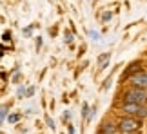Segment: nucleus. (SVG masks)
<instances>
[{"mask_svg": "<svg viewBox=\"0 0 147 134\" xmlns=\"http://www.w3.org/2000/svg\"><path fill=\"white\" fill-rule=\"evenodd\" d=\"M123 102H129V103H140V105H147V89L131 87L129 91H125V94H123Z\"/></svg>", "mask_w": 147, "mask_h": 134, "instance_id": "1", "label": "nucleus"}, {"mask_svg": "<svg viewBox=\"0 0 147 134\" xmlns=\"http://www.w3.org/2000/svg\"><path fill=\"white\" fill-rule=\"evenodd\" d=\"M140 127H142V120L134 118V116H127V118H123L120 123H118V131L122 134H133V132H136Z\"/></svg>", "mask_w": 147, "mask_h": 134, "instance_id": "2", "label": "nucleus"}, {"mask_svg": "<svg viewBox=\"0 0 147 134\" xmlns=\"http://www.w3.org/2000/svg\"><path fill=\"white\" fill-rule=\"evenodd\" d=\"M122 111L129 116H138V118H145L147 116V105H140V103H129L125 102L122 105Z\"/></svg>", "mask_w": 147, "mask_h": 134, "instance_id": "3", "label": "nucleus"}, {"mask_svg": "<svg viewBox=\"0 0 147 134\" xmlns=\"http://www.w3.org/2000/svg\"><path fill=\"white\" fill-rule=\"evenodd\" d=\"M131 83L133 87H140V89H147V71H138L131 76Z\"/></svg>", "mask_w": 147, "mask_h": 134, "instance_id": "4", "label": "nucleus"}, {"mask_svg": "<svg viewBox=\"0 0 147 134\" xmlns=\"http://www.w3.org/2000/svg\"><path fill=\"white\" fill-rule=\"evenodd\" d=\"M138 71H142V62H133L131 65L127 67V74L129 76H133L134 72H138Z\"/></svg>", "mask_w": 147, "mask_h": 134, "instance_id": "5", "label": "nucleus"}, {"mask_svg": "<svg viewBox=\"0 0 147 134\" xmlns=\"http://www.w3.org/2000/svg\"><path fill=\"white\" fill-rule=\"evenodd\" d=\"M115 125H111V123H105L104 127L100 129V134H115Z\"/></svg>", "mask_w": 147, "mask_h": 134, "instance_id": "6", "label": "nucleus"}, {"mask_svg": "<svg viewBox=\"0 0 147 134\" xmlns=\"http://www.w3.org/2000/svg\"><path fill=\"white\" fill-rule=\"evenodd\" d=\"M5 111H7V105H0V121H4V118H5Z\"/></svg>", "mask_w": 147, "mask_h": 134, "instance_id": "7", "label": "nucleus"}, {"mask_svg": "<svg viewBox=\"0 0 147 134\" xmlns=\"http://www.w3.org/2000/svg\"><path fill=\"white\" fill-rule=\"evenodd\" d=\"M7 120L11 121V123H15V121H18V120H20V114H11Z\"/></svg>", "mask_w": 147, "mask_h": 134, "instance_id": "8", "label": "nucleus"}, {"mask_svg": "<svg viewBox=\"0 0 147 134\" xmlns=\"http://www.w3.org/2000/svg\"><path fill=\"white\" fill-rule=\"evenodd\" d=\"M107 60H109V54H107V53H105V54H102V56L98 58V62H100V64H105V62H107Z\"/></svg>", "mask_w": 147, "mask_h": 134, "instance_id": "9", "label": "nucleus"}, {"mask_svg": "<svg viewBox=\"0 0 147 134\" xmlns=\"http://www.w3.org/2000/svg\"><path fill=\"white\" fill-rule=\"evenodd\" d=\"M9 38H11V35H9V33H4V40H5V42H7V40H9Z\"/></svg>", "mask_w": 147, "mask_h": 134, "instance_id": "10", "label": "nucleus"}]
</instances>
